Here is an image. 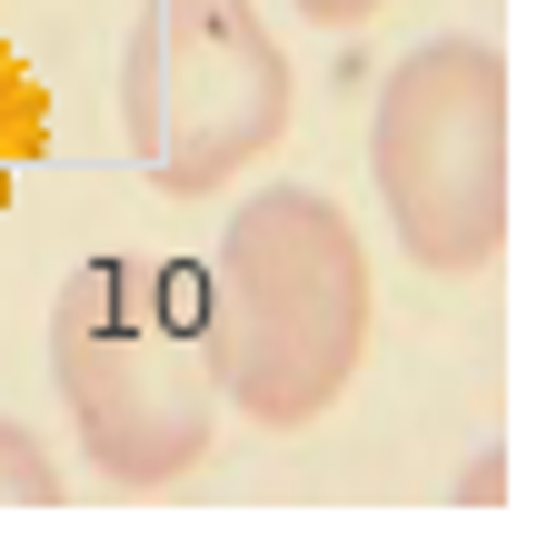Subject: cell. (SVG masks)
Wrapping results in <instances>:
<instances>
[{
    "mask_svg": "<svg viewBox=\"0 0 557 557\" xmlns=\"http://www.w3.org/2000/svg\"><path fill=\"white\" fill-rule=\"evenodd\" d=\"M299 11H309V21H329V30H348V21H369L379 0H299Z\"/></svg>",
    "mask_w": 557,
    "mask_h": 557,
    "instance_id": "obj_7",
    "label": "cell"
},
{
    "mask_svg": "<svg viewBox=\"0 0 557 557\" xmlns=\"http://www.w3.org/2000/svg\"><path fill=\"white\" fill-rule=\"evenodd\" d=\"M50 379L110 487H170L209 458V338H199V269L90 249L50 299Z\"/></svg>",
    "mask_w": 557,
    "mask_h": 557,
    "instance_id": "obj_2",
    "label": "cell"
},
{
    "mask_svg": "<svg viewBox=\"0 0 557 557\" xmlns=\"http://www.w3.org/2000/svg\"><path fill=\"white\" fill-rule=\"evenodd\" d=\"M50 160V90H40V70L0 40V209H11V180Z\"/></svg>",
    "mask_w": 557,
    "mask_h": 557,
    "instance_id": "obj_5",
    "label": "cell"
},
{
    "mask_svg": "<svg viewBox=\"0 0 557 557\" xmlns=\"http://www.w3.org/2000/svg\"><path fill=\"white\" fill-rule=\"evenodd\" d=\"M199 338L209 388L249 408L259 429L319 418L369 348V259L348 209L309 180H278L230 209L220 259L199 278Z\"/></svg>",
    "mask_w": 557,
    "mask_h": 557,
    "instance_id": "obj_1",
    "label": "cell"
},
{
    "mask_svg": "<svg viewBox=\"0 0 557 557\" xmlns=\"http://www.w3.org/2000/svg\"><path fill=\"white\" fill-rule=\"evenodd\" d=\"M0 508H60V468L21 418H0Z\"/></svg>",
    "mask_w": 557,
    "mask_h": 557,
    "instance_id": "obj_6",
    "label": "cell"
},
{
    "mask_svg": "<svg viewBox=\"0 0 557 557\" xmlns=\"http://www.w3.org/2000/svg\"><path fill=\"white\" fill-rule=\"evenodd\" d=\"M120 129L150 189L209 199L289 129V60L249 0H150L120 50Z\"/></svg>",
    "mask_w": 557,
    "mask_h": 557,
    "instance_id": "obj_3",
    "label": "cell"
},
{
    "mask_svg": "<svg viewBox=\"0 0 557 557\" xmlns=\"http://www.w3.org/2000/svg\"><path fill=\"white\" fill-rule=\"evenodd\" d=\"M369 170L418 269H487L508 239V60L487 40H418L379 90Z\"/></svg>",
    "mask_w": 557,
    "mask_h": 557,
    "instance_id": "obj_4",
    "label": "cell"
}]
</instances>
